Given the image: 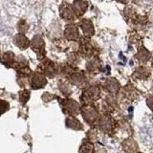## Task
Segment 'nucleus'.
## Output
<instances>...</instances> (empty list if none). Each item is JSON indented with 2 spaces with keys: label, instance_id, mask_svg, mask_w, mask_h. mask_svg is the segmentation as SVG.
<instances>
[{
  "label": "nucleus",
  "instance_id": "obj_11",
  "mask_svg": "<svg viewBox=\"0 0 153 153\" xmlns=\"http://www.w3.org/2000/svg\"><path fill=\"white\" fill-rule=\"evenodd\" d=\"M137 153H138V152H137ZM139 153H141V152H139Z\"/></svg>",
  "mask_w": 153,
  "mask_h": 153
},
{
  "label": "nucleus",
  "instance_id": "obj_7",
  "mask_svg": "<svg viewBox=\"0 0 153 153\" xmlns=\"http://www.w3.org/2000/svg\"><path fill=\"white\" fill-rule=\"evenodd\" d=\"M81 27H82V30L85 33H87V35H91V33H93V27L91 25V23L88 22V21H84L81 23Z\"/></svg>",
  "mask_w": 153,
  "mask_h": 153
},
{
  "label": "nucleus",
  "instance_id": "obj_10",
  "mask_svg": "<svg viewBox=\"0 0 153 153\" xmlns=\"http://www.w3.org/2000/svg\"><path fill=\"white\" fill-rule=\"evenodd\" d=\"M146 103H147V106L153 111V96H150V97L146 100Z\"/></svg>",
  "mask_w": 153,
  "mask_h": 153
},
{
  "label": "nucleus",
  "instance_id": "obj_6",
  "mask_svg": "<svg viewBox=\"0 0 153 153\" xmlns=\"http://www.w3.org/2000/svg\"><path fill=\"white\" fill-rule=\"evenodd\" d=\"M74 7L76 11L79 12V13H82L86 9V5L82 2V0H76L74 3Z\"/></svg>",
  "mask_w": 153,
  "mask_h": 153
},
{
  "label": "nucleus",
  "instance_id": "obj_3",
  "mask_svg": "<svg viewBox=\"0 0 153 153\" xmlns=\"http://www.w3.org/2000/svg\"><path fill=\"white\" fill-rule=\"evenodd\" d=\"M16 43L20 49H26L29 46V40L27 37L23 35H17L16 37Z\"/></svg>",
  "mask_w": 153,
  "mask_h": 153
},
{
  "label": "nucleus",
  "instance_id": "obj_9",
  "mask_svg": "<svg viewBox=\"0 0 153 153\" xmlns=\"http://www.w3.org/2000/svg\"><path fill=\"white\" fill-rule=\"evenodd\" d=\"M81 153H93V146L91 143L83 145L82 149H81Z\"/></svg>",
  "mask_w": 153,
  "mask_h": 153
},
{
  "label": "nucleus",
  "instance_id": "obj_4",
  "mask_svg": "<svg viewBox=\"0 0 153 153\" xmlns=\"http://www.w3.org/2000/svg\"><path fill=\"white\" fill-rule=\"evenodd\" d=\"M46 83V79H44V76H42L40 75H36L33 79V87L35 88H39L44 86Z\"/></svg>",
  "mask_w": 153,
  "mask_h": 153
},
{
  "label": "nucleus",
  "instance_id": "obj_8",
  "mask_svg": "<svg viewBox=\"0 0 153 153\" xmlns=\"http://www.w3.org/2000/svg\"><path fill=\"white\" fill-rule=\"evenodd\" d=\"M61 16H62V17H63V18L67 19V20H69V19H72V18H73V13H72V12L70 11V10H69L68 8L64 9V11L62 12Z\"/></svg>",
  "mask_w": 153,
  "mask_h": 153
},
{
  "label": "nucleus",
  "instance_id": "obj_1",
  "mask_svg": "<svg viewBox=\"0 0 153 153\" xmlns=\"http://www.w3.org/2000/svg\"><path fill=\"white\" fill-rule=\"evenodd\" d=\"M123 149L126 153H137L138 145L132 138H127L123 143Z\"/></svg>",
  "mask_w": 153,
  "mask_h": 153
},
{
  "label": "nucleus",
  "instance_id": "obj_5",
  "mask_svg": "<svg viewBox=\"0 0 153 153\" xmlns=\"http://www.w3.org/2000/svg\"><path fill=\"white\" fill-rule=\"evenodd\" d=\"M100 128L103 131H110L112 129V122L111 120L108 118H104L100 122Z\"/></svg>",
  "mask_w": 153,
  "mask_h": 153
},
{
  "label": "nucleus",
  "instance_id": "obj_2",
  "mask_svg": "<svg viewBox=\"0 0 153 153\" xmlns=\"http://www.w3.org/2000/svg\"><path fill=\"white\" fill-rule=\"evenodd\" d=\"M65 36L71 40H76L79 36V33L75 26H68L65 30Z\"/></svg>",
  "mask_w": 153,
  "mask_h": 153
}]
</instances>
